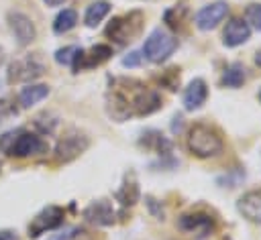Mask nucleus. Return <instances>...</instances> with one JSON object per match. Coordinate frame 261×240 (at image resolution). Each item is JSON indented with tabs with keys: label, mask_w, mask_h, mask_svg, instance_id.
<instances>
[{
	"label": "nucleus",
	"mask_w": 261,
	"mask_h": 240,
	"mask_svg": "<svg viewBox=\"0 0 261 240\" xmlns=\"http://www.w3.org/2000/svg\"><path fill=\"white\" fill-rule=\"evenodd\" d=\"M161 108V96L133 77H112L106 92V112L112 120L124 122L133 116H149Z\"/></svg>",
	"instance_id": "f257e3e1"
},
{
	"label": "nucleus",
	"mask_w": 261,
	"mask_h": 240,
	"mask_svg": "<svg viewBox=\"0 0 261 240\" xmlns=\"http://www.w3.org/2000/svg\"><path fill=\"white\" fill-rule=\"evenodd\" d=\"M0 151L6 153L8 157L27 159V157L47 153L49 144L37 132H31L27 128H16V130H8L0 136Z\"/></svg>",
	"instance_id": "f03ea898"
},
{
	"label": "nucleus",
	"mask_w": 261,
	"mask_h": 240,
	"mask_svg": "<svg viewBox=\"0 0 261 240\" xmlns=\"http://www.w3.org/2000/svg\"><path fill=\"white\" fill-rule=\"evenodd\" d=\"M188 148L192 155H196L200 159H208L222 151V138L212 126L194 124L188 132Z\"/></svg>",
	"instance_id": "7ed1b4c3"
},
{
	"label": "nucleus",
	"mask_w": 261,
	"mask_h": 240,
	"mask_svg": "<svg viewBox=\"0 0 261 240\" xmlns=\"http://www.w3.org/2000/svg\"><path fill=\"white\" fill-rule=\"evenodd\" d=\"M143 12L139 10H133L128 14H122V16H116L108 22L106 26V37L110 41H114L116 45H126L130 41H135V37L141 33L143 28Z\"/></svg>",
	"instance_id": "20e7f679"
},
{
	"label": "nucleus",
	"mask_w": 261,
	"mask_h": 240,
	"mask_svg": "<svg viewBox=\"0 0 261 240\" xmlns=\"http://www.w3.org/2000/svg\"><path fill=\"white\" fill-rule=\"evenodd\" d=\"M177 49V39L171 37L167 31L163 28H155L151 31V35L145 39L143 45V57L151 63H163L167 61L173 51Z\"/></svg>",
	"instance_id": "39448f33"
},
{
	"label": "nucleus",
	"mask_w": 261,
	"mask_h": 240,
	"mask_svg": "<svg viewBox=\"0 0 261 240\" xmlns=\"http://www.w3.org/2000/svg\"><path fill=\"white\" fill-rule=\"evenodd\" d=\"M88 146H90L88 134L82 132L80 128H69V130H65V134L57 140L53 157H55L57 163H69V161L77 159Z\"/></svg>",
	"instance_id": "423d86ee"
},
{
	"label": "nucleus",
	"mask_w": 261,
	"mask_h": 240,
	"mask_svg": "<svg viewBox=\"0 0 261 240\" xmlns=\"http://www.w3.org/2000/svg\"><path fill=\"white\" fill-rule=\"evenodd\" d=\"M43 73H45V63L37 55H24L20 59H14L8 65L6 79L8 83H24L41 77Z\"/></svg>",
	"instance_id": "0eeeda50"
},
{
	"label": "nucleus",
	"mask_w": 261,
	"mask_h": 240,
	"mask_svg": "<svg viewBox=\"0 0 261 240\" xmlns=\"http://www.w3.org/2000/svg\"><path fill=\"white\" fill-rule=\"evenodd\" d=\"M63 218H65V212L63 207L59 205H47L43 207L29 224L27 232H29V238H39L41 234L45 232H51V230H57L61 224H63Z\"/></svg>",
	"instance_id": "6e6552de"
},
{
	"label": "nucleus",
	"mask_w": 261,
	"mask_h": 240,
	"mask_svg": "<svg viewBox=\"0 0 261 240\" xmlns=\"http://www.w3.org/2000/svg\"><path fill=\"white\" fill-rule=\"evenodd\" d=\"M6 22H8V28H10L12 37L16 39V43L20 47H27V45H31L37 39V26L31 20V16H27L24 12L10 10L6 14Z\"/></svg>",
	"instance_id": "1a4fd4ad"
},
{
	"label": "nucleus",
	"mask_w": 261,
	"mask_h": 240,
	"mask_svg": "<svg viewBox=\"0 0 261 240\" xmlns=\"http://www.w3.org/2000/svg\"><path fill=\"white\" fill-rule=\"evenodd\" d=\"M112 55V49L108 45H94L90 47L88 51L80 47L73 63H71V69L77 73V71H84V69H92V67H98L102 65L104 61H108Z\"/></svg>",
	"instance_id": "9d476101"
},
{
	"label": "nucleus",
	"mask_w": 261,
	"mask_h": 240,
	"mask_svg": "<svg viewBox=\"0 0 261 240\" xmlns=\"http://www.w3.org/2000/svg\"><path fill=\"white\" fill-rule=\"evenodd\" d=\"M228 14V4L218 0V2H212L208 6H204L202 10H198L194 22L200 31H210L214 26H218V22H222V18Z\"/></svg>",
	"instance_id": "9b49d317"
},
{
	"label": "nucleus",
	"mask_w": 261,
	"mask_h": 240,
	"mask_svg": "<svg viewBox=\"0 0 261 240\" xmlns=\"http://www.w3.org/2000/svg\"><path fill=\"white\" fill-rule=\"evenodd\" d=\"M177 226H179V230L190 232L200 240V238H206L212 232L214 222L208 214H184L177 220Z\"/></svg>",
	"instance_id": "f8f14e48"
},
{
	"label": "nucleus",
	"mask_w": 261,
	"mask_h": 240,
	"mask_svg": "<svg viewBox=\"0 0 261 240\" xmlns=\"http://www.w3.org/2000/svg\"><path fill=\"white\" fill-rule=\"evenodd\" d=\"M114 207L108 199H96L92 201L86 209H84V218L86 222L94 224V226H112L114 224Z\"/></svg>",
	"instance_id": "ddd939ff"
},
{
	"label": "nucleus",
	"mask_w": 261,
	"mask_h": 240,
	"mask_svg": "<svg viewBox=\"0 0 261 240\" xmlns=\"http://www.w3.org/2000/svg\"><path fill=\"white\" fill-rule=\"evenodd\" d=\"M237 209L249 222L261 224V189H253V191H247L245 195H241L237 201Z\"/></svg>",
	"instance_id": "4468645a"
},
{
	"label": "nucleus",
	"mask_w": 261,
	"mask_h": 240,
	"mask_svg": "<svg viewBox=\"0 0 261 240\" xmlns=\"http://www.w3.org/2000/svg\"><path fill=\"white\" fill-rule=\"evenodd\" d=\"M251 37V26L243 20V18H230L224 26L222 33V43L226 47H239L243 43H247Z\"/></svg>",
	"instance_id": "2eb2a0df"
},
{
	"label": "nucleus",
	"mask_w": 261,
	"mask_h": 240,
	"mask_svg": "<svg viewBox=\"0 0 261 240\" xmlns=\"http://www.w3.org/2000/svg\"><path fill=\"white\" fill-rule=\"evenodd\" d=\"M208 98V87H206V81L196 77L188 83V87L184 89V108L188 112H194V110H200L204 106Z\"/></svg>",
	"instance_id": "dca6fc26"
},
{
	"label": "nucleus",
	"mask_w": 261,
	"mask_h": 240,
	"mask_svg": "<svg viewBox=\"0 0 261 240\" xmlns=\"http://www.w3.org/2000/svg\"><path fill=\"white\" fill-rule=\"evenodd\" d=\"M114 195H116V199L120 201V205H124V207H128V205H135V203L139 201V197H141V191H139V181H137V175H135V171H128V173H124L122 185H120V189H118Z\"/></svg>",
	"instance_id": "f3484780"
},
{
	"label": "nucleus",
	"mask_w": 261,
	"mask_h": 240,
	"mask_svg": "<svg viewBox=\"0 0 261 240\" xmlns=\"http://www.w3.org/2000/svg\"><path fill=\"white\" fill-rule=\"evenodd\" d=\"M139 144L145 146L147 151H153V153L163 155V157H167V155L171 153V140H167V138H165L161 132H157V130H147V132H143Z\"/></svg>",
	"instance_id": "a211bd4d"
},
{
	"label": "nucleus",
	"mask_w": 261,
	"mask_h": 240,
	"mask_svg": "<svg viewBox=\"0 0 261 240\" xmlns=\"http://www.w3.org/2000/svg\"><path fill=\"white\" fill-rule=\"evenodd\" d=\"M49 92L51 89L45 83H29L18 92V102L22 108H31V106L39 104L41 100H45L49 96Z\"/></svg>",
	"instance_id": "6ab92c4d"
},
{
	"label": "nucleus",
	"mask_w": 261,
	"mask_h": 240,
	"mask_svg": "<svg viewBox=\"0 0 261 240\" xmlns=\"http://www.w3.org/2000/svg\"><path fill=\"white\" fill-rule=\"evenodd\" d=\"M108 12H110V4H108L106 0H96V2H92V4L88 6V10H86V16H84L86 26H90V28L98 26V24L102 22V18H104Z\"/></svg>",
	"instance_id": "aec40b11"
},
{
	"label": "nucleus",
	"mask_w": 261,
	"mask_h": 240,
	"mask_svg": "<svg viewBox=\"0 0 261 240\" xmlns=\"http://www.w3.org/2000/svg\"><path fill=\"white\" fill-rule=\"evenodd\" d=\"M75 22H77V12L73 8H63L53 20V33L55 35H65L75 26Z\"/></svg>",
	"instance_id": "412c9836"
},
{
	"label": "nucleus",
	"mask_w": 261,
	"mask_h": 240,
	"mask_svg": "<svg viewBox=\"0 0 261 240\" xmlns=\"http://www.w3.org/2000/svg\"><path fill=\"white\" fill-rule=\"evenodd\" d=\"M245 79H247V73H245L243 63H239V61L230 63L222 73V85H226V87H241L245 83Z\"/></svg>",
	"instance_id": "4be33fe9"
},
{
	"label": "nucleus",
	"mask_w": 261,
	"mask_h": 240,
	"mask_svg": "<svg viewBox=\"0 0 261 240\" xmlns=\"http://www.w3.org/2000/svg\"><path fill=\"white\" fill-rule=\"evenodd\" d=\"M33 124H35V128H37L41 134H51V132L55 130V126L59 124V118L53 116V114H49V112H43V114L35 116Z\"/></svg>",
	"instance_id": "5701e85b"
},
{
	"label": "nucleus",
	"mask_w": 261,
	"mask_h": 240,
	"mask_svg": "<svg viewBox=\"0 0 261 240\" xmlns=\"http://www.w3.org/2000/svg\"><path fill=\"white\" fill-rule=\"evenodd\" d=\"M186 14H188V8H186L184 4H179V6L167 8L165 14H163V18H165V22H167L171 28H179L181 22H184V16H186Z\"/></svg>",
	"instance_id": "b1692460"
},
{
	"label": "nucleus",
	"mask_w": 261,
	"mask_h": 240,
	"mask_svg": "<svg viewBox=\"0 0 261 240\" xmlns=\"http://www.w3.org/2000/svg\"><path fill=\"white\" fill-rule=\"evenodd\" d=\"M77 51H80V47H75V45L57 49V51H55V61H57L59 65H71L73 59H75V55H77Z\"/></svg>",
	"instance_id": "393cba45"
},
{
	"label": "nucleus",
	"mask_w": 261,
	"mask_h": 240,
	"mask_svg": "<svg viewBox=\"0 0 261 240\" xmlns=\"http://www.w3.org/2000/svg\"><path fill=\"white\" fill-rule=\"evenodd\" d=\"M245 22L257 31H261V4H249L245 8Z\"/></svg>",
	"instance_id": "a878e982"
},
{
	"label": "nucleus",
	"mask_w": 261,
	"mask_h": 240,
	"mask_svg": "<svg viewBox=\"0 0 261 240\" xmlns=\"http://www.w3.org/2000/svg\"><path fill=\"white\" fill-rule=\"evenodd\" d=\"M82 234V228H65L57 234H51L49 240H75Z\"/></svg>",
	"instance_id": "bb28decb"
},
{
	"label": "nucleus",
	"mask_w": 261,
	"mask_h": 240,
	"mask_svg": "<svg viewBox=\"0 0 261 240\" xmlns=\"http://www.w3.org/2000/svg\"><path fill=\"white\" fill-rule=\"evenodd\" d=\"M145 203H147L149 212H151L157 220H163V205H161V201H157L153 195H145Z\"/></svg>",
	"instance_id": "cd10ccee"
},
{
	"label": "nucleus",
	"mask_w": 261,
	"mask_h": 240,
	"mask_svg": "<svg viewBox=\"0 0 261 240\" xmlns=\"http://www.w3.org/2000/svg\"><path fill=\"white\" fill-rule=\"evenodd\" d=\"M163 83H167L169 89H175L177 83H179V69H175V67L167 69V71L163 73Z\"/></svg>",
	"instance_id": "c85d7f7f"
},
{
	"label": "nucleus",
	"mask_w": 261,
	"mask_h": 240,
	"mask_svg": "<svg viewBox=\"0 0 261 240\" xmlns=\"http://www.w3.org/2000/svg\"><path fill=\"white\" fill-rule=\"evenodd\" d=\"M141 53L139 51H130L126 57H122V65L124 67H139L141 65Z\"/></svg>",
	"instance_id": "c756f323"
},
{
	"label": "nucleus",
	"mask_w": 261,
	"mask_h": 240,
	"mask_svg": "<svg viewBox=\"0 0 261 240\" xmlns=\"http://www.w3.org/2000/svg\"><path fill=\"white\" fill-rule=\"evenodd\" d=\"M181 126H184V118H181L179 114H175V116H173V122H171V132L177 134V132L181 130Z\"/></svg>",
	"instance_id": "7c9ffc66"
},
{
	"label": "nucleus",
	"mask_w": 261,
	"mask_h": 240,
	"mask_svg": "<svg viewBox=\"0 0 261 240\" xmlns=\"http://www.w3.org/2000/svg\"><path fill=\"white\" fill-rule=\"evenodd\" d=\"M0 240H16L14 230H0Z\"/></svg>",
	"instance_id": "2f4dec72"
},
{
	"label": "nucleus",
	"mask_w": 261,
	"mask_h": 240,
	"mask_svg": "<svg viewBox=\"0 0 261 240\" xmlns=\"http://www.w3.org/2000/svg\"><path fill=\"white\" fill-rule=\"evenodd\" d=\"M43 2H45L47 6H51V8H55V6H61L65 0H43Z\"/></svg>",
	"instance_id": "473e14b6"
},
{
	"label": "nucleus",
	"mask_w": 261,
	"mask_h": 240,
	"mask_svg": "<svg viewBox=\"0 0 261 240\" xmlns=\"http://www.w3.org/2000/svg\"><path fill=\"white\" fill-rule=\"evenodd\" d=\"M4 61H6V51L0 47V65H4Z\"/></svg>",
	"instance_id": "72a5a7b5"
},
{
	"label": "nucleus",
	"mask_w": 261,
	"mask_h": 240,
	"mask_svg": "<svg viewBox=\"0 0 261 240\" xmlns=\"http://www.w3.org/2000/svg\"><path fill=\"white\" fill-rule=\"evenodd\" d=\"M255 63H257V65H259V67H261V51H259V53H257V57H255Z\"/></svg>",
	"instance_id": "f704fd0d"
},
{
	"label": "nucleus",
	"mask_w": 261,
	"mask_h": 240,
	"mask_svg": "<svg viewBox=\"0 0 261 240\" xmlns=\"http://www.w3.org/2000/svg\"><path fill=\"white\" fill-rule=\"evenodd\" d=\"M259 100H261V92H259Z\"/></svg>",
	"instance_id": "c9c22d12"
}]
</instances>
